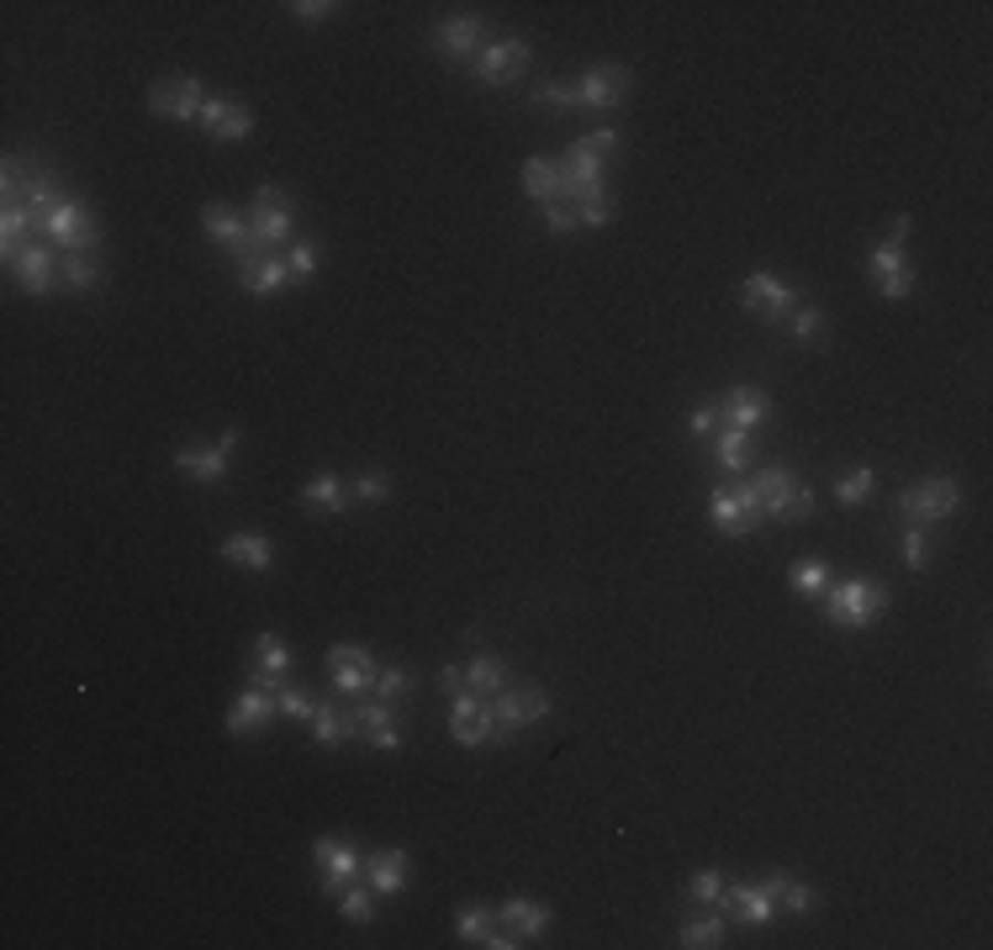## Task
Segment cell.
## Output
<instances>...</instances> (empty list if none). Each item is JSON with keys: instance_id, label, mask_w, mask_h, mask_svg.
Masks as SVG:
<instances>
[{"instance_id": "obj_27", "label": "cell", "mask_w": 993, "mask_h": 950, "mask_svg": "<svg viewBox=\"0 0 993 950\" xmlns=\"http://www.w3.org/2000/svg\"><path fill=\"white\" fill-rule=\"evenodd\" d=\"M222 555L243 570H270L275 566V545H270L265 534H228L222 539Z\"/></svg>"}, {"instance_id": "obj_2", "label": "cell", "mask_w": 993, "mask_h": 950, "mask_svg": "<svg viewBox=\"0 0 993 950\" xmlns=\"http://www.w3.org/2000/svg\"><path fill=\"white\" fill-rule=\"evenodd\" d=\"M751 492H756V502H761V518L803 522L809 513H814V492H809L788 465H767V471L751 481Z\"/></svg>"}, {"instance_id": "obj_1", "label": "cell", "mask_w": 993, "mask_h": 950, "mask_svg": "<svg viewBox=\"0 0 993 950\" xmlns=\"http://www.w3.org/2000/svg\"><path fill=\"white\" fill-rule=\"evenodd\" d=\"M888 613V587L867 581V576H851L841 587H824V618L841 623V629H867Z\"/></svg>"}, {"instance_id": "obj_22", "label": "cell", "mask_w": 993, "mask_h": 950, "mask_svg": "<svg viewBox=\"0 0 993 950\" xmlns=\"http://www.w3.org/2000/svg\"><path fill=\"white\" fill-rule=\"evenodd\" d=\"M201 122H207V133L218 142H239L254 133V117H249V106H239V101H228V95H212L207 101V112H201Z\"/></svg>"}, {"instance_id": "obj_55", "label": "cell", "mask_w": 993, "mask_h": 950, "mask_svg": "<svg viewBox=\"0 0 993 950\" xmlns=\"http://www.w3.org/2000/svg\"><path fill=\"white\" fill-rule=\"evenodd\" d=\"M687 428H693V439H708V433L719 428V407H698V412L687 418Z\"/></svg>"}, {"instance_id": "obj_47", "label": "cell", "mask_w": 993, "mask_h": 950, "mask_svg": "<svg viewBox=\"0 0 993 950\" xmlns=\"http://www.w3.org/2000/svg\"><path fill=\"white\" fill-rule=\"evenodd\" d=\"M355 497H360V502H387V497H391L387 471H365V475H355Z\"/></svg>"}, {"instance_id": "obj_49", "label": "cell", "mask_w": 993, "mask_h": 950, "mask_svg": "<svg viewBox=\"0 0 993 950\" xmlns=\"http://www.w3.org/2000/svg\"><path fill=\"white\" fill-rule=\"evenodd\" d=\"M292 11H296V22L317 27V22H334V17H339L344 6H334V0H296Z\"/></svg>"}, {"instance_id": "obj_54", "label": "cell", "mask_w": 993, "mask_h": 950, "mask_svg": "<svg viewBox=\"0 0 993 950\" xmlns=\"http://www.w3.org/2000/svg\"><path fill=\"white\" fill-rule=\"evenodd\" d=\"M545 228L556 238H566V233H577L582 222H577V207H545Z\"/></svg>"}, {"instance_id": "obj_35", "label": "cell", "mask_w": 993, "mask_h": 950, "mask_svg": "<svg viewBox=\"0 0 993 950\" xmlns=\"http://www.w3.org/2000/svg\"><path fill=\"white\" fill-rule=\"evenodd\" d=\"M254 655H260V671H265V676H286L296 665L292 644L281 640V634H260V640H254Z\"/></svg>"}, {"instance_id": "obj_46", "label": "cell", "mask_w": 993, "mask_h": 950, "mask_svg": "<svg viewBox=\"0 0 993 950\" xmlns=\"http://www.w3.org/2000/svg\"><path fill=\"white\" fill-rule=\"evenodd\" d=\"M687 898L703 902V908H708V902H719V898H725V877H719V872H698L693 887H687Z\"/></svg>"}, {"instance_id": "obj_43", "label": "cell", "mask_w": 993, "mask_h": 950, "mask_svg": "<svg viewBox=\"0 0 993 950\" xmlns=\"http://www.w3.org/2000/svg\"><path fill=\"white\" fill-rule=\"evenodd\" d=\"M286 270H292V285L313 281L317 275V243H296L292 254H286Z\"/></svg>"}, {"instance_id": "obj_7", "label": "cell", "mask_w": 993, "mask_h": 950, "mask_svg": "<svg viewBox=\"0 0 993 950\" xmlns=\"http://www.w3.org/2000/svg\"><path fill=\"white\" fill-rule=\"evenodd\" d=\"M550 712V692L539 687H503L497 703H492V718H497V735L492 739H513L524 724H539Z\"/></svg>"}, {"instance_id": "obj_33", "label": "cell", "mask_w": 993, "mask_h": 950, "mask_svg": "<svg viewBox=\"0 0 993 950\" xmlns=\"http://www.w3.org/2000/svg\"><path fill=\"white\" fill-rule=\"evenodd\" d=\"M751 439H756V433H740V428L714 433V454H719V465H725V471H746V465H751Z\"/></svg>"}, {"instance_id": "obj_44", "label": "cell", "mask_w": 993, "mask_h": 950, "mask_svg": "<svg viewBox=\"0 0 993 950\" xmlns=\"http://www.w3.org/2000/svg\"><path fill=\"white\" fill-rule=\"evenodd\" d=\"M904 566H909V570H925V566H930V539H925L920 522L904 534Z\"/></svg>"}, {"instance_id": "obj_28", "label": "cell", "mask_w": 993, "mask_h": 950, "mask_svg": "<svg viewBox=\"0 0 993 950\" xmlns=\"http://www.w3.org/2000/svg\"><path fill=\"white\" fill-rule=\"evenodd\" d=\"M708 522H714L719 534H729V539H746V534L756 528V518L740 507L735 492H714V497H708Z\"/></svg>"}, {"instance_id": "obj_14", "label": "cell", "mask_w": 993, "mask_h": 950, "mask_svg": "<svg viewBox=\"0 0 993 950\" xmlns=\"http://www.w3.org/2000/svg\"><path fill=\"white\" fill-rule=\"evenodd\" d=\"M201 228L218 238L222 249L233 254V260H254V233H249V217L239 212V207H222V201H212V207H201Z\"/></svg>"}, {"instance_id": "obj_21", "label": "cell", "mask_w": 993, "mask_h": 950, "mask_svg": "<svg viewBox=\"0 0 993 950\" xmlns=\"http://www.w3.org/2000/svg\"><path fill=\"white\" fill-rule=\"evenodd\" d=\"M904 243H909V217H894V228H888V238L867 249V270H873V281H894V275H909V260H904Z\"/></svg>"}, {"instance_id": "obj_3", "label": "cell", "mask_w": 993, "mask_h": 950, "mask_svg": "<svg viewBox=\"0 0 993 950\" xmlns=\"http://www.w3.org/2000/svg\"><path fill=\"white\" fill-rule=\"evenodd\" d=\"M275 712H281V676L254 671V676H249V687L239 692L233 712H228V729H233V735H260Z\"/></svg>"}, {"instance_id": "obj_38", "label": "cell", "mask_w": 993, "mask_h": 950, "mask_svg": "<svg viewBox=\"0 0 993 950\" xmlns=\"http://www.w3.org/2000/svg\"><path fill=\"white\" fill-rule=\"evenodd\" d=\"M492 929H497V908H465L461 919H455V935L471 940V946H482Z\"/></svg>"}, {"instance_id": "obj_57", "label": "cell", "mask_w": 993, "mask_h": 950, "mask_svg": "<svg viewBox=\"0 0 993 950\" xmlns=\"http://www.w3.org/2000/svg\"><path fill=\"white\" fill-rule=\"evenodd\" d=\"M735 497H740V507H746V513H751L756 522H761V502H756V492H751V481H746V486H735Z\"/></svg>"}, {"instance_id": "obj_19", "label": "cell", "mask_w": 993, "mask_h": 950, "mask_svg": "<svg viewBox=\"0 0 993 950\" xmlns=\"http://www.w3.org/2000/svg\"><path fill=\"white\" fill-rule=\"evenodd\" d=\"M434 48L450 59V64H476V53H482V22L476 17H450V22L434 27Z\"/></svg>"}, {"instance_id": "obj_11", "label": "cell", "mask_w": 993, "mask_h": 950, "mask_svg": "<svg viewBox=\"0 0 993 950\" xmlns=\"http://www.w3.org/2000/svg\"><path fill=\"white\" fill-rule=\"evenodd\" d=\"M207 101H212V95L201 91V80L180 74V80H165V85L148 91V112H154V117H170V122H196L207 112Z\"/></svg>"}, {"instance_id": "obj_53", "label": "cell", "mask_w": 993, "mask_h": 950, "mask_svg": "<svg viewBox=\"0 0 993 950\" xmlns=\"http://www.w3.org/2000/svg\"><path fill=\"white\" fill-rule=\"evenodd\" d=\"M608 217H613V201H608V196H592V201L577 207V222H582V228H608Z\"/></svg>"}, {"instance_id": "obj_41", "label": "cell", "mask_w": 993, "mask_h": 950, "mask_svg": "<svg viewBox=\"0 0 993 950\" xmlns=\"http://www.w3.org/2000/svg\"><path fill=\"white\" fill-rule=\"evenodd\" d=\"M339 914L349 919V925H370V919H376V898H370L365 887H344V893H339Z\"/></svg>"}, {"instance_id": "obj_32", "label": "cell", "mask_w": 993, "mask_h": 950, "mask_svg": "<svg viewBox=\"0 0 993 950\" xmlns=\"http://www.w3.org/2000/svg\"><path fill=\"white\" fill-rule=\"evenodd\" d=\"M32 228H38V217L27 212L22 201H6V217H0V243H6V260H17V254H22V249H27L22 238L32 233Z\"/></svg>"}, {"instance_id": "obj_48", "label": "cell", "mask_w": 993, "mask_h": 950, "mask_svg": "<svg viewBox=\"0 0 993 950\" xmlns=\"http://www.w3.org/2000/svg\"><path fill=\"white\" fill-rule=\"evenodd\" d=\"M788 328H793V338H820L824 312L820 307H793L788 312Z\"/></svg>"}, {"instance_id": "obj_24", "label": "cell", "mask_w": 993, "mask_h": 950, "mask_svg": "<svg viewBox=\"0 0 993 950\" xmlns=\"http://www.w3.org/2000/svg\"><path fill=\"white\" fill-rule=\"evenodd\" d=\"M497 925L513 929L518 940H539V935L550 929V908H545V902H529V898H508L497 908Z\"/></svg>"}, {"instance_id": "obj_26", "label": "cell", "mask_w": 993, "mask_h": 950, "mask_svg": "<svg viewBox=\"0 0 993 950\" xmlns=\"http://www.w3.org/2000/svg\"><path fill=\"white\" fill-rule=\"evenodd\" d=\"M53 254L49 249H43V243H27L22 254H17V260H11V270H17V281L27 285V291H32V296H49V285H53Z\"/></svg>"}, {"instance_id": "obj_9", "label": "cell", "mask_w": 993, "mask_h": 950, "mask_svg": "<svg viewBox=\"0 0 993 950\" xmlns=\"http://www.w3.org/2000/svg\"><path fill=\"white\" fill-rule=\"evenodd\" d=\"M239 450V428H222L212 444H186V450L175 454V465L191 475V481H207V486H218L222 475H228V460Z\"/></svg>"}, {"instance_id": "obj_56", "label": "cell", "mask_w": 993, "mask_h": 950, "mask_svg": "<svg viewBox=\"0 0 993 950\" xmlns=\"http://www.w3.org/2000/svg\"><path fill=\"white\" fill-rule=\"evenodd\" d=\"M439 687L450 692V697H455V692H465V665H444V671H439Z\"/></svg>"}, {"instance_id": "obj_36", "label": "cell", "mask_w": 993, "mask_h": 950, "mask_svg": "<svg viewBox=\"0 0 993 950\" xmlns=\"http://www.w3.org/2000/svg\"><path fill=\"white\" fill-rule=\"evenodd\" d=\"M873 486H877V471H873V465H856V471H846L841 481H835V502L862 507V502L873 497Z\"/></svg>"}, {"instance_id": "obj_5", "label": "cell", "mask_w": 993, "mask_h": 950, "mask_svg": "<svg viewBox=\"0 0 993 950\" xmlns=\"http://www.w3.org/2000/svg\"><path fill=\"white\" fill-rule=\"evenodd\" d=\"M957 507H962V486L946 481V475H930L920 486H904V492H898V513L915 522H941V518H951Z\"/></svg>"}, {"instance_id": "obj_20", "label": "cell", "mask_w": 993, "mask_h": 950, "mask_svg": "<svg viewBox=\"0 0 993 950\" xmlns=\"http://www.w3.org/2000/svg\"><path fill=\"white\" fill-rule=\"evenodd\" d=\"M719 902H725L740 925H767L777 908V893H772V882H740V887H725Z\"/></svg>"}, {"instance_id": "obj_30", "label": "cell", "mask_w": 993, "mask_h": 950, "mask_svg": "<svg viewBox=\"0 0 993 950\" xmlns=\"http://www.w3.org/2000/svg\"><path fill=\"white\" fill-rule=\"evenodd\" d=\"M524 190H529V201L556 207L560 201V165L556 159H529V165H524Z\"/></svg>"}, {"instance_id": "obj_18", "label": "cell", "mask_w": 993, "mask_h": 950, "mask_svg": "<svg viewBox=\"0 0 993 950\" xmlns=\"http://www.w3.org/2000/svg\"><path fill=\"white\" fill-rule=\"evenodd\" d=\"M767 418H772V397H767L761 386H729L725 407H719V423L740 428V433H756Z\"/></svg>"}, {"instance_id": "obj_29", "label": "cell", "mask_w": 993, "mask_h": 950, "mask_svg": "<svg viewBox=\"0 0 993 950\" xmlns=\"http://www.w3.org/2000/svg\"><path fill=\"white\" fill-rule=\"evenodd\" d=\"M302 502H307V507H323L328 518H344V507H349V492H344V481L334 471H323V475H313V481L302 486Z\"/></svg>"}, {"instance_id": "obj_10", "label": "cell", "mask_w": 993, "mask_h": 950, "mask_svg": "<svg viewBox=\"0 0 993 950\" xmlns=\"http://www.w3.org/2000/svg\"><path fill=\"white\" fill-rule=\"evenodd\" d=\"M450 735H455V745H465V750H476V745H486V739L497 735L492 703H486L482 692H455V697H450Z\"/></svg>"}, {"instance_id": "obj_51", "label": "cell", "mask_w": 993, "mask_h": 950, "mask_svg": "<svg viewBox=\"0 0 993 950\" xmlns=\"http://www.w3.org/2000/svg\"><path fill=\"white\" fill-rule=\"evenodd\" d=\"M587 148V154H598V159H613V154H619V133H613V127H598V133H587V138H577Z\"/></svg>"}, {"instance_id": "obj_8", "label": "cell", "mask_w": 993, "mask_h": 950, "mask_svg": "<svg viewBox=\"0 0 993 950\" xmlns=\"http://www.w3.org/2000/svg\"><path fill=\"white\" fill-rule=\"evenodd\" d=\"M313 861H317V877H323V893H334V898L344 893V882L355 877V872H365L360 845L344 840V834H323L313 845Z\"/></svg>"}, {"instance_id": "obj_16", "label": "cell", "mask_w": 993, "mask_h": 950, "mask_svg": "<svg viewBox=\"0 0 993 950\" xmlns=\"http://www.w3.org/2000/svg\"><path fill=\"white\" fill-rule=\"evenodd\" d=\"M349 718H355V735L370 739L376 750H397V745H402V735H397V712H391L387 697H355Z\"/></svg>"}, {"instance_id": "obj_4", "label": "cell", "mask_w": 993, "mask_h": 950, "mask_svg": "<svg viewBox=\"0 0 993 950\" xmlns=\"http://www.w3.org/2000/svg\"><path fill=\"white\" fill-rule=\"evenodd\" d=\"M296 228V207L292 196H281L275 186H260L254 190V207H249V233H254V254L260 249H275V243H286Z\"/></svg>"}, {"instance_id": "obj_34", "label": "cell", "mask_w": 993, "mask_h": 950, "mask_svg": "<svg viewBox=\"0 0 993 950\" xmlns=\"http://www.w3.org/2000/svg\"><path fill=\"white\" fill-rule=\"evenodd\" d=\"M349 735H355V718H349V712H339V708H317V718H313V739H317V745L339 750V745H344Z\"/></svg>"}, {"instance_id": "obj_37", "label": "cell", "mask_w": 993, "mask_h": 950, "mask_svg": "<svg viewBox=\"0 0 993 950\" xmlns=\"http://www.w3.org/2000/svg\"><path fill=\"white\" fill-rule=\"evenodd\" d=\"M534 106H545V112H582V95H577V85L545 80V85L534 91Z\"/></svg>"}, {"instance_id": "obj_25", "label": "cell", "mask_w": 993, "mask_h": 950, "mask_svg": "<svg viewBox=\"0 0 993 950\" xmlns=\"http://www.w3.org/2000/svg\"><path fill=\"white\" fill-rule=\"evenodd\" d=\"M365 872H370V887L391 898V893H402V887H408V851H397V845L370 851V855H365Z\"/></svg>"}, {"instance_id": "obj_15", "label": "cell", "mask_w": 993, "mask_h": 950, "mask_svg": "<svg viewBox=\"0 0 993 950\" xmlns=\"http://www.w3.org/2000/svg\"><path fill=\"white\" fill-rule=\"evenodd\" d=\"M740 302H746V312H756V317H767V323H782L788 312L799 307V296H793V285H782L777 275H751V281L740 285Z\"/></svg>"}, {"instance_id": "obj_40", "label": "cell", "mask_w": 993, "mask_h": 950, "mask_svg": "<svg viewBox=\"0 0 993 950\" xmlns=\"http://www.w3.org/2000/svg\"><path fill=\"white\" fill-rule=\"evenodd\" d=\"M59 275H64V285H70V291H91V285L101 281V264L91 260V254H70V260L59 264Z\"/></svg>"}, {"instance_id": "obj_42", "label": "cell", "mask_w": 993, "mask_h": 950, "mask_svg": "<svg viewBox=\"0 0 993 950\" xmlns=\"http://www.w3.org/2000/svg\"><path fill=\"white\" fill-rule=\"evenodd\" d=\"M408 687H412V676L408 671H402V665H381V671H376V697H387V703H397V697H408Z\"/></svg>"}, {"instance_id": "obj_31", "label": "cell", "mask_w": 993, "mask_h": 950, "mask_svg": "<svg viewBox=\"0 0 993 950\" xmlns=\"http://www.w3.org/2000/svg\"><path fill=\"white\" fill-rule=\"evenodd\" d=\"M503 687H508V665L497 661V655H476V661L465 665V692L492 697V692H503Z\"/></svg>"}, {"instance_id": "obj_50", "label": "cell", "mask_w": 993, "mask_h": 950, "mask_svg": "<svg viewBox=\"0 0 993 950\" xmlns=\"http://www.w3.org/2000/svg\"><path fill=\"white\" fill-rule=\"evenodd\" d=\"M777 902H788L793 914H809V908H814V887H809V882L782 877V893H777Z\"/></svg>"}, {"instance_id": "obj_13", "label": "cell", "mask_w": 993, "mask_h": 950, "mask_svg": "<svg viewBox=\"0 0 993 950\" xmlns=\"http://www.w3.org/2000/svg\"><path fill=\"white\" fill-rule=\"evenodd\" d=\"M328 665H334V687L344 692V697H365V692L376 687V655L370 650H360V644H334L328 650Z\"/></svg>"}, {"instance_id": "obj_12", "label": "cell", "mask_w": 993, "mask_h": 950, "mask_svg": "<svg viewBox=\"0 0 993 950\" xmlns=\"http://www.w3.org/2000/svg\"><path fill=\"white\" fill-rule=\"evenodd\" d=\"M476 80H486V85H508V80H518V74L529 70V43L524 38H497V43H486L482 53H476Z\"/></svg>"}, {"instance_id": "obj_17", "label": "cell", "mask_w": 993, "mask_h": 950, "mask_svg": "<svg viewBox=\"0 0 993 950\" xmlns=\"http://www.w3.org/2000/svg\"><path fill=\"white\" fill-rule=\"evenodd\" d=\"M582 112H613V106H624V95H630V70H619V64H598V70L582 74Z\"/></svg>"}, {"instance_id": "obj_23", "label": "cell", "mask_w": 993, "mask_h": 950, "mask_svg": "<svg viewBox=\"0 0 993 950\" xmlns=\"http://www.w3.org/2000/svg\"><path fill=\"white\" fill-rule=\"evenodd\" d=\"M239 285L249 296H275V291L292 285V270H286V260H275V254H254V260L239 264Z\"/></svg>"}, {"instance_id": "obj_39", "label": "cell", "mask_w": 993, "mask_h": 950, "mask_svg": "<svg viewBox=\"0 0 993 950\" xmlns=\"http://www.w3.org/2000/svg\"><path fill=\"white\" fill-rule=\"evenodd\" d=\"M682 946H687V950L725 946V919H693V925H682Z\"/></svg>"}, {"instance_id": "obj_52", "label": "cell", "mask_w": 993, "mask_h": 950, "mask_svg": "<svg viewBox=\"0 0 993 950\" xmlns=\"http://www.w3.org/2000/svg\"><path fill=\"white\" fill-rule=\"evenodd\" d=\"M281 712H286V718H307V724H313V718H317V703L307 697V692L281 687Z\"/></svg>"}, {"instance_id": "obj_45", "label": "cell", "mask_w": 993, "mask_h": 950, "mask_svg": "<svg viewBox=\"0 0 993 950\" xmlns=\"http://www.w3.org/2000/svg\"><path fill=\"white\" fill-rule=\"evenodd\" d=\"M793 587H799V592H809V597H820L824 587H830V570H824L820 560H803V566L793 570Z\"/></svg>"}, {"instance_id": "obj_6", "label": "cell", "mask_w": 993, "mask_h": 950, "mask_svg": "<svg viewBox=\"0 0 993 950\" xmlns=\"http://www.w3.org/2000/svg\"><path fill=\"white\" fill-rule=\"evenodd\" d=\"M43 233H49V243H59V249H70V254H91L96 249V217H91V207L85 201H59L49 217H43Z\"/></svg>"}]
</instances>
